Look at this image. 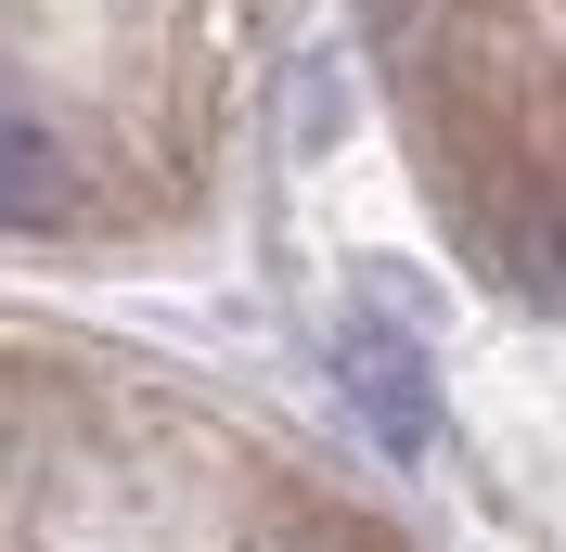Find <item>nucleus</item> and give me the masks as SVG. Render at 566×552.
Instances as JSON below:
<instances>
[{
	"label": "nucleus",
	"instance_id": "1",
	"mask_svg": "<svg viewBox=\"0 0 566 552\" xmlns=\"http://www.w3.org/2000/svg\"><path fill=\"white\" fill-rule=\"evenodd\" d=\"M335 373H348V412L374 424V437H387L399 463H412V449L438 437V373H424V347L399 335L387 309H360L348 335H335Z\"/></svg>",
	"mask_w": 566,
	"mask_h": 552
},
{
	"label": "nucleus",
	"instance_id": "2",
	"mask_svg": "<svg viewBox=\"0 0 566 552\" xmlns=\"http://www.w3.org/2000/svg\"><path fill=\"white\" fill-rule=\"evenodd\" d=\"M65 206H77V141L27 91H0V232H52Z\"/></svg>",
	"mask_w": 566,
	"mask_h": 552
},
{
	"label": "nucleus",
	"instance_id": "3",
	"mask_svg": "<svg viewBox=\"0 0 566 552\" xmlns=\"http://www.w3.org/2000/svg\"><path fill=\"white\" fill-rule=\"evenodd\" d=\"M515 283L566 309V193H554V206H528V219H515Z\"/></svg>",
	"mask_w": 566,
	"mask_h": 552
}]
</instances>
